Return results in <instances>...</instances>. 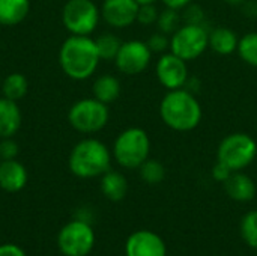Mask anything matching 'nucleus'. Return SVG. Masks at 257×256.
Wrapping results in <instances>:
<instances>
[{
  "mask_svg": "<svg viewBox=\"0 0 257 256\" xmlns=\"http://www.w3.org/2000/svg\"><path fill=\"white\" fill-rule=\"evenodd\" d=\"M160 116L173 131L187 133L199 127L203 110L196 95L187 88L169 91L160 103Z\"/></svg>",
  "mask_w": 257,
  "mask_h": 256,
  "instance_id": "obj_1",
  "label": "nucleus"
},
{
  "mask_svg": "<svg viewBox=\"0 0 257 256\" xmlns=\"http://www.w3.org/2000/svg\"><path fill=\"white\" fill-rule=\"evenodd\" d=\"M99 62L95 39L90 36L71 35L59 50L60 68L72 80H87L95 74Z\"/></svg>",
  "mask_w": 257,
  "mask_h": 256,
  "instance_id": "obj_2",
  "label": "nucleus"
},
{
  "mask_svg": "<svg viewBox=\"0 0 257 256\" xmlns=\"http://www.w3.org/2000/svg\"><path fill=\"white\" fill-rule=\"evenodd\" d=\"M111 152L107 145L98 139L87 137L80 140L71 151L68 158L69 170L83 180L102 177L110 170Z\"/></svg>",
  "mask_w": 257,
  "mask_h": 256,
  "instance_id": "obj_3",
  "label": "nucleus"
},
{
  "mask_svg": "<svg viewBox=\"0 0 257 256\" xmlns=\"http://www.w3.org/2000/svg\"><path fill=\"white\" fill-rule=\"evenodd\" d=\"M151 154V137L140 127H130L119 133L113 143V158L125 169H139Z\"/></svg>",
  "mask_w": 257,
  "mask_h": 256,
  "instance_id": "obj_4",
  "label": "nucleus"
},
{
  "mask_svg": "<svg viewBox=\"0 0 257 256\" xmlns=\"http://www.w3.org/2000/svg\"><path fill=\"white\" fill-rule=\"evenodd\" d=\"M257 157L256 140L245 133H232L226 136L217 149V161L224 163L233 172L244 170Z\"/></svg>",
  "mask_w": 257,
  "mask_h": 256,
  "instance_id": "obj_5",
  "label": "nucleus"
},
{
  "mask_svg": "<svg viewBox=\"0 0 257 256\" xmlns=\"http://www.w3.org/2000/svg\"><path fill=\"white\" fill-rule=\"evenodd\" d=\"M108 106L96 98H83L74 103L68 112L71 127L83 134H93L101 131L108 124Z\"/></svg>",
  "mask_w": 257,
  "mask_h": 256,
  "instance_id": "obj_6",
  "label": "nucleus"
},
{
  "mask_svg": "<svg viewBox=\"0 0 257 256\" xmlns=\"http://www.w3.org/2000/svg\"><path fill=\"white\" fill-rule=\"evenodd\" d=\"M209 48V30L205 24H185L170 35V51L185 62L200 57Z\"/></svg>",
  "mask_w": 257,
  "mask_h": 256,
  "instance_id": "obj_7",
  "label": "nucleus"
},
{
  "mask_svg": "<svg viewBox=\"0 0 257 256\" xmlns=\"http://www.w3.org/2000/svg\"><path fill=\"white\" fill-rule=\"evenodd\" d=\"M99 18L101 11L93 0H68L62 11V23L71 35L90 36Z\"/></svg>",
  "mask_w": 257,
  "mask_h": 256,
  "instance_id": "obj_8",
  "label": "nucleus"
},
{
  "mask_svg": "<svg viewBox=\"0 0 257 256\" xmlns=\"http://www.w3.org/2000/svg\"><path fill=\"white\" fill-rule=\"evenodd\" d=\"M59 250L65 256L89 255L95 246V232L90 223L74 219L66 223L57 235Z\"/></svg>",
  "mask_w": 257,
  "mask_h": 256,
  "instance_id": "obj_9",
  "label": "nucleus"
},
{
  "mask_svg": "<svg viewBox=\"0 0 257 256\" xmlns=\"http://www.w3.org/2000/svg\"><path fill=\"white\" fill-rule=\"evenodd\" d=\"M152 51L145 41L131 39L122 42L120 50L114 59L116 68L125 75H139L149 66Z\"/></svg>",
  "mask_w": 257,
  "mask_h": 256,
  "instance_id": "obj_10",
  "label": "nucleus"
},
{
  "mask_svg": "<svg viewBox=\"0 0 257 256\" xmlns=\"http://www.w3.org/2000/svg\"><path fill=\"white\" fill-rule=\"evenodd\" d=\"M155 75L161 86H164L167 91L185 88L190 78L187 62L172 51L160 54L155 63Z\"/></svg>",
  "mask_w": 257,
  "mask_h": 256,
  "instance_id": "obj_11",
  "label": "nucleus"
},
{
  "mask_svg": "<svg viewBox=\"0 0 257 256\" xmlns=\"http://www.w3.org/2000/svg\"><path fill=\"white\" fill-rule=\"evenodd\" d=\"M139 6L136 0H104L101 18L113 29H126L137 21Z\"/></svg>",
  "mask_w": 257,
  "mask_h": 256,
  "instance_id": "obj_12",
  "label": "nucleus"
},
{
  "mask_svg": "<svg viewBox=\"0 0 257 256\" xmlns=\"http://www.w3.org/2000/svg\"><path fill=\"white\" fill-rule=\"evenodd\" d=\"M163 238L151 231H137L131 234L125 244L126 256H166Z\"/></svg>",
  "mask_w": 257,
  "mask_h": 256,
  "instance_id": "obj_13",
  "label": "nucleus"
},
{
  "mask_svg": "<svg viewBox=\"0 0 257 256\" xmlns=\"http://www.w3.org/2000/svg\"><path fill=\"white\" fill-rule=\"evenodd\" d=\"M27 170L17 158L0 161V189L8 193H17L27 184Z\"/></svg>",
  "mask_w": 257,
  "mask_h": 256,
  "instance_id": "obj_14",
  "label": "nucleus"
},
{
  "mask_svg": "<svg viewBox=\"0 0 257 256\" xmlns=\"http://www.w3.org/2000/svg\"><path fill=\"white\" fill-rule=\"evenodd\" d=\"M23 122L21 110L17 101L0 98V139L14 137L18 133Z\"/></svg>",
  "mask_w": 257,
  "mask_h": 256,
  "instance_id": "obj_15",
  "label": "nucleus"
},
{
  "mask_svg": "<svg viewBox=\"0 0 257 256\" xmlns=\"http://www.w3.org/2000/svg\"><path fill=\"white\" fill-rule=\"evenodd\" d=\"M224 187L229 198H232L236 202H250L256 196L254 181L248 175L242 174L241 170L233 172L230 178L224 183Z\"/></svg>",
  "mask_w": 257,
  "mask_h": 256,
  "instance_id": "obj_16",
  "label": "nucleus"
},
{
  "mask_svg": "<svg viewBox=\"0 0 257 256\" xmlns=\"http://www.w3.org/2000/svg\"><path fill=\"white\" fill-rule=\"evenodd\" d=\"M238 35L224 26L215 27L209 32V48L218 56H230L238 50Z\"/></svg>",
  "mask_w": 257,
  "mask_h": 256,
  "instance_id": "obj_17",
  "label": "nucleus"
},
{
  "mask_svg": "<svg viewBox=\"0 0 257 256\" xmlns=\"http://www.w3.org/2000/svg\"><path fill=\"white\" fill-rule=\"evenodd\" d=\"M101 192L102 195L111 201V202H119L126 196L128 192V181L126 178L117 172V170H107L101 177Z\"/></svg>",
  "mask_w": 257,
  "mask_h": 256,
  "instance_id": "obj_18",
  "label": "nucleus"
},
{
  "mask_svg": "<svg viewBox=\"0 0 257 256\" xmlns=\"http://www.w3.org/2000/svg\"><path fill=\"white\" fill-rule=\"evenodd\" d=\"M92 92H93V98H96L98 101L108 106L119 98L120 81L117 77H114L111 74H102L93 81Z\"/></svg>",
  "mask_w": 257,
  "mask_h": 256,
  "instance_id": "obj_19",
  "label": "nucleus"
},
{
  "mask_svg": "<svg viewBox=\"0 0 257 256\" xmlns=\"http://www.w3.org/2000/svg\"><path fill=\"white\" fill-rule=\"evenodd\" d=\"M30 11L29 0H0V26L20 24Z\"/></svg>",
  "mask_w": 257,
  "mask_h": 256,
  "instance_id": "obj_20",
  "label": "nucleus"
},
{
  "mask_svg": "<svg viewBox=\"0 0 257 256\" xmlns=\"http://www.w3.org/2000/svg\"><path fill=\"white\" fill-rule=\"evenodd\" d=\"M27 91H29L27 78L20 72H12L3 80L2 92H3V97L8 100L18 103L20 100H23L26 97Z\"/></svg>",
  "mask_w": 257,
  "mask_h": 256,
  "instance_id": "obj_21",
  "label": "nucleus"
},
{
  "mask_svg": "<svg viewBox=\"0 0 257 256\" xmlns=\"http://www.w3.org/2000/svg\"><path fill=\"white\" fill-rule=\"evenodd\" d=\"M95 45L101 60H114L120 50L122 41L114 33H102L95 39Z\"/></svg>",
  "mask_w": 257,
  "mask_h": 256,
  "instance_id": "obj_22",
  "label": "nucleus"
},
{
  "mask_svg": "<svg viewBox=\"0 0 257 256\" xmlns=\"http://www.w3.org/2000/svg\"><path fill=\"white\" fill-rule=\"evenodd\" d=\"M236 53L247 65L257 68V32L245 33L239 38Z\"/></svg>",
  "mask_w": 257,
  "mask_h": 256,
  "instance_id": "obj_23",
  "label": "nucleus"
},
{
  "mask_svg": "<svg viewBox=\"0 0 257 256\" xmlns=\"http://www.w3.org/2000/svg\"><path fill=\"white\" fill-rule=\"evenodd\" d=\"M157 29L166 35H173L181 26H182V17L179 14V11L176 9H170V8H164L160 14H158V20L155 23Z\"/></svg>",
  "mask_w": 257,
  "mask_h": 256,
  "instance_id": "obj_24",
  "label": "nucleus"
},
{
  "mask_svg": "<svg viewBox=\"0 0 257 256\" xmlns=\"http://www.w3.org/2000/svg\"><path fill=\"white\" fill-rule=\"evenodd\" d=\"M140 177L146 184H160L161 181H164L166 178V167L161 161L155 160V158H148L140 167Z\"/></svg>",
  "mask_w": 257,
  "mask_h": 256,
  "instance_id": "obj_25",
  "label": "nucleus"
},
{
  "mask_svg": "<svg viewBox=\"0 0 257 256\" xmlns=\"http://www.w3.org/2000/svg\"><path fill=\"white\" fill-rule=\"evenodd\" d=\"M241 234L248 246L257 249V210L244 216L241 222Z\"/></svg>",
  "mask_w": 257,
  "mask_h": 256,
  "instance_id": "obj_26",
  "label": "nucleus"
},
{
  "mask_svg": "<svg viewBox=\"0 0 257 256\" xmlns=\"http://www.w3.org/2000/svg\"><path fill=\"white\" fill-rule=\"evenodd\" d=\"M149 50L152 51V54H164L167 51H170V36L157 30L155 33H152L149 36V39L146 41Z\"/></svg>",
  "mask_w": 257,
  "mask_h": 256,
  "instance_id": "obj_27",
  "label": "nucleus"
},
{
  "mask_svg": "<svg viewBox=\"0 0 257 256\" xmlns=\"http://www.w3.org/2000/svg\"><path fill=\"white\" fill-rule=\"evenodd\" d=\"M182 23L185 24H205V11L202 6L190 3L182 9Z\"/></svg>",
  "mask_w": 257,
  "mask_h": 256,
  "instance_id": "obj_28",
  "label": "nucleus"
},
{
  "mask_svg": "<svg viewBox=\"0 0 257 256\" xmlns=\"http://www.w3.org/2000/svg\"><path fill=\"white\" fill-rule=\"evenodd\" d=\"M158 14L160 11L157 9L155 5H140L139 6V12H137V21L142 26H151L155 24L158 20Z\"/></svg>",
  "mask_w": 257,
  "mask_h": 256,
  "instance_id": "obj_29",
  "label": "nucleus"
},
{
  "mask_svg": "<svg viewBox=\"0 0 257 256\" xmlns=\"http://www.w3.org/2000/svg\"><path fill=\"white\" fill-rule=\"evenodd\" d=\"M20 148L12 137L2 139L0 142V160H14L18 157Z\"/></svg>",
  "mask_w": 257,
  "mask_h": 256,
  "instance_id": "obj_30",
  "label": "nucleus"
},
{
  "mask_svg": "<svg viewBox=\"0 0 257 256\" xmlns=\"http://www.w3.org/2000/svg\"><path fill=\"white\" fill-rule=\"evenodd\" d=\"M232 174H233V170L221 161H217L212 167V178L218 183H226Z\"/></svg>",
  "mask_w": 257,
  "mask_h": 256,
  "instance_id": "obj_31",
  "label": "nucleus"
},
{
  "mask_svg": "<svg viewBox=\"0 0 257 256\" xmlns=\"http://www.w3.org/2000/svg\"><path fill=\"white\" fill-rule=\"evenodd\" d=\"M0 256H27L23 247L14 243H5L0 246Z\"/></svg>",
  "mask_w": 257,
  "mask_h": 256,
  "instance_id": "obj_32",
  "label": "nucleus"
},
{
  "mask_svg": "<svg viewBox=\"0 0 257 256\" xmlns=\"http://www.w3.org/2000/svg\"><path fill=\"white\" fill-rule=\"evenodd\" d=\"M160 2L164 5V8H170L176 11H182L185 6L193 3V0H160Z\"/></svg>",
  "mask_w": 257,
  "mask_h": 256,
  "instance_id": "obj_33",
  "label": "nucleus"
},
{
  "mask_svg": "<svg viewBox=\"0 0 257 256\" xmlns=\"http://www.w3.org/2000/svg\"><path fill=\"white\" fill-rule=\"evenodd\" d=\"M244 12L248 17H257V3L253 0H245L244 3Z\"/></svg>",
  "mask_w": 257,
  "mask_h": 256,
  "instance_id": "obj_34",
  "label": "nucleus"
},
{
  "mask_svg": "<svg viewBox=\"0 0 257 256\" xmlns=\"http://www.w3.org/2000/svg\"><path fill=\"white\" fill-rule=\"evenodd\" d=\"M90 213H92V211H90L89 208H80L78 213H77V216H75V219L83 220V222L92 225V214H90Z\"/></svg>",
  "mask_w": 257,
  "mask_h": 256,
  "instance_id": "obj_35",
  "label": "nucleus"
},
{
  "mask_svg": "<svg viewBox=\"0 0 257 256\" xmlns=\"http://www.w3.org/2000/svg\"><path fill=\"white\" fill-rule=\"evenodd\" d=\"M139 5H155L158 0H136Z\"/></svg>",
  "mask_w": 257,
  "mask_h": 256,
  "instance_id": "obj_36",
  "label": "nucleus"
},
{
  "mask_svg": "<svg viewBox=\"0 0 257 256\" xmlns=\"http://www.w3.org/2000/svg\"><path fill=\"white\" fill-rule=\"evenodd\" d=\"M224 2H227L229 5H235V6H238V5H242L245 0H224Z\"/></svg>",
  "mask_w": 257,
  "mask_h": 256,
  "instance_id": "obj_37",
  "label": "nucleus"
},
{
  "mask_svg": "<svg viewBox=\"0 0 257 256\" xmlns=\"http://www.w3.org/2000/svg\"><path fill=\"white\" fill-rule=\"evenodd\" d=\"M0 161H2V160H0Z\"/></svg>",
  "mask_w": 257,
  "mask_h": 256,
  "instance_id": "obj_38",
  "label": "nucleus"
}]
</instances>
